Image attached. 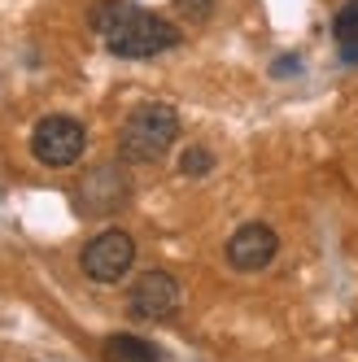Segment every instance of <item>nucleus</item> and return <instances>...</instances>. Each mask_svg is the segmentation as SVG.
<instances>
[{"label":"nucleus","instance_id":"obj_8","mask_svg":"<svg viewBox=\"0 0 358 362\" xmlns=\"http://www.w3.org/2000/svg\"><path fill=\"white\" fill-rule=\"evenodd\" d=\"M332 40H337V57L345 66H358V0H345L332 13Z\"/></svg>","mask_w":358,"mask_h":362},{"label":"nucleus","instance_id":"obj_1","mask_svg":"<svg viewBox=\"0 0 358 362\" xmlns=\"http://www.w3.org/2000/svg\"><path fill=\"white\" fill-rule=\"evenodd\" d=\"M88 22H92V31L105 35V48L122 62L162 57V53L184 44V31H179L171 18L153 13V9H140L132 0H96Z\"/></svg>","mask_w":358,"mask_h":362},{"label":"nucleus","instance_id":"obj_11","mask_svg":"<svg viewBox=\"0 0 358 362\" xmlns=\"http://www.w3.org/2000/svg\"><path fill=\"white\" fill-rule=\"evenodd\" d=\"M175 13L188 22V27H206L214 18V0H175Z\"/></svg>","mask_w":358,"mask_h":362},{"label":"nucleus","instance_id":"obj_6","mask_svg":"<svg viewBox=\"0 0 358 362\" xmlns=\"http://www.w3.org/2000/svg\"><path fill=\"white\" fill-rule=\"evenodd\" d=\"M179 310V279L171 271H144L127 293V315L140 323H162Z\"/></svg>","mask_w":358,"mask_h":362},{"label":"nucleus","instance_id":"obj_5","mask_svg":"<svg viewBox=\"0 0 358 362\" xmlns=\"http://www.w3.org/2000/svg\"><path fill=\"white\" fill-rule=\"evenodd\" d=\"M79 267L92 284H118L127 271L136 267V240L122 227H105L100 236H92L79 253Z\"/></svg>","mask_w":358,"mask_h":362},{"label":"nucleus","instance_id":"obj_4","mask_svg":"<svg viewBox=\"0 0 358 362\" xmlns=\"http://www.w3.org/2000/svg\"><path fill=\"white\" fill-rule=\"evenodd\" d=\"M83 148H88V127L70 114H44L31 127V158L40 166H53V170L74 166L83 158Z\"/></svg>","mask_w":358,"mask_h":362},{"label":"nucleus","instance_id":"obj_2","mask_svg":"<svg viewBox=\"0 0 358 362\" xmlns=\"http://www.w3.org/2000/svg\"><path fill=\"white\" fill-rule=\"evenodd\" d=\"M179 140V114L166 100H144L118 127V158L127 166H153L162 162Z\"/></svg>","mask_w":358,"mask_h":362},{"label":"nucleus","instance_id":"obj_3","mask_svg":"<svg viewBox=\"0 0 358 362\" xmlns=\"http://www.w3.org/2000/svg\"><path fill=\"white\" fill-rule=\"evenodd\" d=\"M70 201H74V214H83V218H110L132 201V179H127L118 162H100L74 184Z\"/></svg>","mask_w":358,"mask_h":362},{"label":"nucleus","instance_id":"obj_9","mask_svg":"<svg viewBox=\"0 0 358 362\" xmlns=\"http://www.w3.org/2000/svg\"><path fill=\"white\" fill-rule=\"evenodd\" d=\"M105 358L110 362H162V349L144 341V336L114 332V336H105Z\"/></svg>","mask_w":358,"mask_h":362},{"label":"nucleus","instance_id":"obj_10","mask_svg":"<svg viewBox=\"0 0 358 362\" xmlns=\"http://www.w3.org/2000/svg\"><path fill=\"white\" fill-rule=\"evenodd\" d=\"M214 162L219 158L206 144H188L184 158H179V175H184V179H206V175H214Z\"/></svg>","mask_w":358,"mask_h":362},{"label":"nucleus","instance_id":"obj_7","mask_svg":"<svg viewBox=\"0 0 358 362\" xmlns=\"http://www.w3.org/2000/svg\"><path fill=\"white\" fill-rule=\"evenodd\" d=\"M275 253H279V236L267 223H245L227 236V267L232 271H245V275L267 271L275 262Z\"/></svg>","mask_w":358,"mask_h":362},{"label":"nucleus","instance_id":"obj_12","mask_svg":"<svg viewBox=\"0 0 358 362\" xmlns=\"http://www.w3.org/2000/svg\"><path fill=\"white\" fill-rule=\"evenodd\" d=\"M297 66H301V57L297 53H284V57H275L271 74H275V79H289V74H297Z\"/></svg>","mask_w":358,"mask_h":362}]
</instances>
